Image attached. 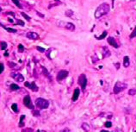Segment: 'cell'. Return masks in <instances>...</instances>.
<instances>
[{
    "instance_id": "5bb4252c",
    "label": "cell",
    "mask_w": 136,
    "mask_h": 132,
    "mask_svg": "<svg viewBox=\"0 0 136 132\" xmlns=\"http://www.w3.org/2000/svg\"><path fill=\"white\" fill-rule=\"evenodd\" d=\"M102 49H103V52H102V55H103V58H104V57H108V56L110 55V50H108L106 47H104Z\"/></svg>"
},
{
    "instance_id": "603a6c76",
    "label": "cell",
    "mask_w": 136,
    "mask_h": 132,
    "mask_svg": "<svg viewBox=\"0 0 136 132\" xmlns=\"http://www.w3.org/2000/svg\"><path fill=\"white\" fill-rule=\"evenodd\" d=\"M6 48H7V43H6L5 41H2L1 42V49L5 50V49H6Z\"/></svg>"
},
{
    "instance_id": "8d00e7d4",
    "label": "cell",
    "mask_w": 136,
    "mask_h": 132,
    "mask_svg": "<svg viewBox=\"0 0 136 132\" xmlns=\"http://www.w3.org/2000/svg\"><path fill=\"white\" fill-rule=\"evenodd\" d=\"M36 13H37V15H38V16H41V18H43V17H44V15L41 14V13H40V12H36Z\"/></svg>"
},
{
    "instance_id": "7a4b0ae2",
    "label": "cell",
    "mask_w": 136,
    "mask_h": 132,
    "mask_svg": "<svg viewBox=\"0 0 136 132\" xmlns=\"http://www.w3.org/2000/svg\"><path fill=\"white\" fill-rule=\"evenodd\" d=\"M35 104L39 109H47L49 107V101L42 98H37L35 100Z\"/></svg>"
},
{
    "instance_id": "d6a6232c",
    "label": "cell",
    "mask_w": 136,
    "mask_h": 132,
    "mask_svg": "<svg viewBox=\"0 0 136 132\" xmlns=\"http://www.w3.org/2000/svg\"><path fill=\"white\" fill-rule=\"evenodd\" d=\"M8 65H9V67H10V68H14L16 66V65L15 63H13V62H10V61L8 62Z\"/></svg>"
},
{
    "instance_id": "4fadbf2b",
    "label": "cell",
    "mask_w": 136,
    "mask_h": 132,
    "mask_svg": "<svg viewBox=\"0 0 136 132\" xmlns=\"http://www.w3.org/2000/svg\"><path fill=\"white\" fill-rule=\"evenodd\" d=\"M129 65H130V61H129L128 56H125V57L123 58V66H124L125 68H127V67H129Z\"/></svg>"
},
{
    "instance_id": "b9f144b4",
    "label": "cell",
    "mask_w": 136,
    "mask_h": 132,
    "mask_svg": "<svg viewBox=\"0 0 136 132\" xmlns=\"http://www.w3.org/2000/svg\"><path fill=\"white\" fill-rule=\"evenodd\" d=\"M134 132H136V131H134Z\"/></svg>"
},
{
    "instance_id": "2e32d148",
    "label": "cell",
    "mask_w": 136,
    "mask_h": 132,
    "mask_svg": "<svg viewBox=\"0 0 136 132\" xmlns=\"http://www.w3.org/2000/svg\"><path fill=\"white\" fill-rule=\"evenodd\" d=\"M10 88L12 90V91H16V90H18L20 87H19V85H16V84H11V85H10Z\"/></svg>"
},
{
    "instance_id": "5b68a950",
    "label": "cell",
    "mask_w": 136,
    "mask_h": 132,
    "mask_svg": "<svg viewBox=\"0 0 136 132\" xmlns=\"http://www.w3.org/2000/svg\"><path fill=\"white\" fill-rule=\"evenodd\" d=\"M23 104L26 106L27 108L31 109V110H34V105L32 104V101H31L30 96L27 95L23 98Z\"/></svg>"
},
{
    "instance_id": "e575fe53",
    "label": "cell",
    "mask_w": 136,
    "mask_h": 132,
    "mask_svg": "<svg viewBox=\"0 0 136 132\" xmlns=\"http://www.w3.org/2000/svg\"><path fill=\"white\" fill-rule=\"evenodd\" d=\"M0 67H1V68H0V73H2L4 72V70H5V66H4L3 63H1V64H0Z\"/></svg>"
},
{
    "instance_id": "d590c367",
    "label": "cell",
    "mask_w": 136,
    "mask_h": 132,
    "mask_svg": "<svg viewBox=\"0 0 136 132\" xmlns=\"http://www.w3.org/2000/svg\"><path fill=\"white\" fill-rule=\"evenodd\" d=\"M60 132H71L70 129H68V128H65V129H63L62 130H60Z\"/></svg>"
},
{
    "instance_id": "f35d334b",
    "label": "cell",
    "mask_w": 136,
    "mask_h": 132,
    "mask_svg": "<svg viewBox=\"0 0 136 132\" xmlns=\"http://www.w3.org/2000/svg\"><path fill=\"white\" fill-rule=\"evenodd\" d=\"M9 22H10V23H12L13 22V20L11 19V18H9Z\"/></svg>"
},
{
    "instance_id": "ac0fdd59",
    "label": "cell",
    "mask_w": 136,
    "mask_h": 132,
    "mask_svg": "<svg viewBox=\"0 0 136 132\" xmlns=\"http://www.w3.org/2000/svg\"><path fill=\"white\" fill-rule=\"evenodd\" d=\"M108 35V32L107 31H103V32H102V34L100 35V36H98L97 39H98V40H102L103 38H105L106 37V35Z\"/></svg>"
},
{
    "instance_id": "836d02e7",
    "label": "cell",
    "mask_w": 136,
    "mask_h": 132,
    "mask_svg": "<svg viewBox=\"0 0 136 132\" xmlns=\"http://www.w3.org/2000/svg\"><path fill=\"white\" fill-rule=\"evenodd\" d=\"M36 49H37V50H38V51L41 52V53H44V52H45V49H43V48H41V47H37Z\"/></svg>"
},
{
    "instance_id": "f546056e",
    "label": "cell",
    "mask_w": 136,
    "mask_h": 132,
    "mask_svg": "<svg viewBox=\"0 0 136 132\" xmlns=\"http://www.w3.org/2000/svg\"><path fill=\"white\" fill-rule=\"evenodd\" d=\"M33 115H34L35 117H39L40 116V112L39 111H35V110H33Z\"/></svg>"
},
{
    "instance_id": "30bf717a",
    "label": "cell",
    "mask_w": 136,
    "mask_h": 132,
    "mask_svg": "<svg viewBox=\"0 0 136 132\" xmlns=\"http://www.w3.org/2000/svg\"><path fill=\"white\" fill-rule=\"evenodd\" d=\"M27 38L31 39V40H37L39 39V35L35 32H28L26 35Z\"/></svg>"
},
{
    "instance_id": "7402d4cb",
    "label": "cell",
    "mask_w": 136,
    "mask_h": 132,
    "mask_svg": "<svg viewBox=\"0 0 136 132\" xmlns=\"http://www.w3.org/2000/svg\"><path fill=\"white\" fill-rule=\"evenodd\" d=\"M134 37H136V26H135L134 29L133 30V32H132L131 35H130V38H131V39L134 38Z\"/></svg>"
},
{
    "instance_id": "cb8c5ba5",
    "label": "cell",
    "mask_w": 136,
    "mask_h": 132,
    "mask_svg": "<svg viewBox=\"0 0 136 132\" xmlns=\"http://www.w3.org/2000/svg\"><path fill=\"white\" fill-rule=\"evenodd\" d=\"M72 15H73V12L71 10H67V11L66 12V16H68V17H72Z\"/></svg>"
},
{
    "instance_id": "ffe728a7",
    "label": "cell",
    "mask_w": 136,
    "mask_h": 132,
    "mask_svg": "<svg viewBox=\"0 0 136 132\" xmlns=\"http://www.w3.org/2000/svg\"><path fill=\"white\" fill-rule=\"evenodd\" d=\"M25 118V116L24 115H22V116H21L20 117V123H19V126L20 127H22L24 125V123H23V119Z\"/></svg>"
},
{
    "instance_id": "83f0119b",
    "label": "cell",
    "mask_w": 136,
    "mask_h": 132,
    "mask_svg": "<svg viewBox=\"0 0 136 132\" xmlns=\"http://www.w3.org/2000/svg\"><path fill=\"white\" fill-rule=\"evenodd\" d=\"M42 70H43V73H44V74H45L46 76H47V77H48L49 79H51V78H50V75H49L48 72H47V69H46L45 68H42Z\"/></svg>"
},
{
    "instance_id": "8fae6325",
    "label": "cell",
    "mask_w": 136,
    "mask_h": 132,
    "mask_svg": "<svg viewBox=\"0 0 136 132\" xmlns=\"http://www.w3.org/2000/svg\"><path fill=\"white\" fill-rule=\"evenodd\" d=\"M79 94H80V90L78 88H75L74 89V92H73V95H72V100L73 102L77 101L78 98L79 97Z\"/></svg>"
},
{
    "instance_id": "8992f818",
    "label": "cell",
    "mask_w": 136,
    "mask_h": 132,
    "mask_svg": "<svg viewBox=\"0 0 136 132\" xmlns=\"http://www.w3.org/2000/svg\"><path fill=\"white\" fill-rule=\"evenodd\" d=\"M68 73H69L68 71H66V70H60L57 74V81L60 82V81H62L63 79H65L68 76Z\"/></svg>"
},
{
    "instance_id": "484cf974",
    "label": "cell",
    "mask_w": 136,
    "mask_h": 132,
    "mask_svg": "<svg viewBox=\"0 0 136 132\" xmlns=\"http://www.w3.org/2000/svg\"><path fill=\"white\" fill-rule=\"evenodd\" d=\"M18 51H19L20 53H22V52L24 51V47L22 45V44H19V45H18Z\"/></svg>"
},
{
    "instance_id": "9a60e30c",
    "label": "cell",
    "mask_w": 136,
    "mask_h": 132,
    "mask_svg": "<svg viewBox=\"0 0 136 132\" xmlns=\"http://www.w3.org/2000/svg\"><path fill=\"white\" fill-rule=\"evenodd\" d=\"M82 129H83V130H85V132H89L90 129H91V127H90V125L88 124V123H84L82 124Z\"/></svg>"
},
{
    "instance_id": "3957f363",
    "label": "cell",
    "mask_w": 136,
    "mask_h": 132,
    "mask_svg": "<svg viewBox=\"0 0 136 132\" xmlns=\"http://www.w3.org/2000/svg\"><path fill=\"white\" fill-rule=\"evenodd\" d=\"M127 84L121 82V81H117L114 86V93L117 94V93H121V92L124 91V90L127 88Z\"/></svg>"
},
{
    "instance_id": "52a82bcc",
    "label": "cell",
    "mask_w": 136,
    "mask_h": 132,
    "mask_svg": "<svg viewBox=\"0 0 136 132\" xmlns=\"http://www.w3.org/2000/svg\"><path fill=\"white\" fill-rule=\"evenodd\" d=\"M10 76H11V78H13L15 80L17 81V82H22V81L24 80V77L22 76L20 73H16V72L11 73H10Z\"/></svg>"
},
{
    "instance_id": "f1b7e54d",
    "label": "cell",
    "mask_w": 136,
    "mask_h": 132,
    "mask_svg": "<svg viewBox=\"0 0 136 132\" xmlns=\"http://www.w3.org/2000/svg\"><path fill=\"white\" fill-rule=\"evenodd\" d=\"M98 60H99V59H98L97 56L95 54V55H94L93 57H92V62H93V63H96V62H97Z\"/></svg>"
},
{
    "instance_id": "74e56055",
    "label": "cell",
    "mask_w": 136,
    "mask_h": 132,
    "mask_svg": "<svg viewBox=\"0 0 136 132\" xmlns=\"http://www.w3.org/2000/svg\"><path fill=\"white\" fill-rule=\"evenodd\" d=\"M100 132H110V131H108V130H105V129H102V130H101Z\"/></svg>"
},
{
    "instance_id": "ab89813d",
    "label": "cell",
    "mask_w": 136,
    "mask_h": 132,
    "mask_svg": "<svg viewBox=\"0 0 136 132\" xmlns=\"http://www.w3.org/2000/svg\"><path fill=\"white\" fill-rule=\"evenodd\" d=\"M8 54H9L8 53H5V56H8Z\"/></svg>"
},
{
    "instance_id": "e0dca14e",
    "label": "cell",
    "mask_w": 136,
    "mask_h": 132,
    "mask_svg": "<svg viewBox=\"0 0 136 132\" xmlns=\"http://www.w3.org/2000/svg\"><path fill=\"white\" fill-rule=\"evenodd\" d=\"M11 109H12V111H13L14 112H18V106H17V104H16V103H14V104H12V105H11Z\"/></svg>"
},
{
    "instance_id": "7c38bea8",
    "label": "cell",
    "mask_w": 136,
    "mask_h": 132,
    "mask_svg": "<svg viewBox=\"0 0 136 132\" xmlns=\"http://www.w3.org/2000/svg\"><path fill=\"white\" fill-rule=\"evenodd\" d=\"M64 28H66V29L68 30H71V31H74L75 30V26L74 24H72V23H66V22H64Z\"/></svg>"
},
{
    "instance_id": "277c9868",
    "label": "cell",
    "mask_w": 136,
    "mask_h": 132,
    "mask_svg": "<svg viewBox=\"0 0 136 132\" xmlns=\"http://www.w3.org/2000/svg\"><path fill=\"white\" fill-rule=\"evenodd\" d=\"M78 83L81 86V88H82V91L85 92V87H86V85H87V78H86V76H85V74L82 73V74L79 75L78 79Z\"/></svg>"
},
{
    "instance_id": "d6986e66",
    "label": "cell",
    "mask_w": 136,
    "mask_h": 132,
    "mask_svg": "<svg viewBox=\"0 0 136 132\" xmlns=\"http://www.w3.org/2000/svg\"><path fill=\"white\" fill-rule=\"evenodd\" d=\"M12 2H13V4L16 6H17L18 8H22V5H21V4H20V2H19V0H11Z\"/></svg>"
},
{
    "instance_id": "60d3db41",
    "label": "cell",
    "mask_w": 136,
    "mask_h": 132,
    "mask_svg": "<svg viewBox=\"0 0 136 132\" xmlns=\"http://www.w3.org/2000/svg\"><path fill=\"white\" fill-rule=\"evenodd\" d=\"M40 132H47V131H45V130H42V131H40Z\"/></svg>"
},
{
    "instance_id": "d4e9b609",
    "label": "cell",
    "mask_w": 136,
    "mask_h": 132,
    "mask_svg": "<svg viewBox=\"0 0 136 132\" xmlns=\"http://www.w3.org/2000/svg\"><path fill=\"white\" fill-rule=\"evenodd\" d=\"M21 15H22V16H23V17H24L27 21H30V17H29V16L26 13H24V12H22V13H21Z\"/></svg>"
},
{
    "instance_id": "4dcf8cb0",
    "label": "cell",
    "mask_w": 136,
    "mask_h": 132,
    "mask_svg": "<svg viewBox=\"0 0 136 132\" xmlns=\"http://www.w3.org/2000/svg\"><path fill=\"white\" fill-rule=\"evenodd\" d=\"M16 24H19V25H21V26H24V25H25V24H24V23L22 22V20H19V19H17V20H16Z\"/></svg>"
},
{
    "instance_id": "6da1fadb",
    "label": "cell",
    "mask_w": 136,
    "mask_h": 132,
    "mask_svg": "<svg viewBox=\"0 0 136 132\" xmlns=\"http://www.w3.org/2000/svg\"><path fill=\"white\" fill-rule=\"evenodd\" d=\"M110 11V5L106 3H102V5H100L97 8L95 11V17L96 18H100L102 16L108 14Z\"/></svg>"
},
{
    "instance_id": "9c48e42d",
    "label": "cell",
    "mask_w": 136,
    "mask_h": 132,
    "mask_svg": "<svg viewBox=\"0 0 136 132\" xmlns=\"http://www.w3.org/2000/svg\"><path fill=\"white\" fill-rule=\"evenodd\" d=\"M108 43L110 44V45H111V46H113L114 48H116V49H118L119 48V45L117 44V42H116V39L114 38V37H111V36H110L108 38Z\"/></svg>"
},
{
    "instance_id": "ba28073f",
    "label": "cell",
    "mask_w": 136,
    "mask_h": 132,
    "mask_svg": "<svg viewBox=\"0 0 136 132\" xmlns=\"http://www.w3.org/2000/svg\"><path fill=\"white\" fill-rule=\"evenodd\" d=\"M24 85H25V86H27L28 88H29V89L32 90V91H34V92H37V91H38V87H37V85H35V82L29 83V82H28V81H26V82L24 83Z\"/></svg>"
},
{
    "instance_id": "44dd1931",
    "label": "cell",
    "mask_w": 136,
    "mask_h": 132,
    "mask_svg": "<svg viewBox=\"0 0 136 132\" xmlns=\"http://www.w3.org/2000/svg\"><path fill=\"white\" fill-rule=\"evenodd\" d=\"M4 29H6L7 31H9L10 33H16V29H11V28H6V27H4Z\"/></svg>"
},
{
    "instance_id": "4316f807",
    "label": "cell",
    "mask_w": 136,
    "mask_h": 132,
    "mask_svg": "<svg viewBox=\"0 0 136 132\" xmlns=\"http://www.w3.org/2000/svg\"><path fill=\"white\" fill-rule=\"evenodd\" d=\"M129 95H135L136 94V89H130L128 91Z\"/></svg>"
},
{
    "instance_id": "1f68e13d",
    "label": "cell",
    "mask_w": 136,
    "mask_h": 132,
    "mask_svg": "<svg viewBox=\"0 0 136 132\" xmlns=\"http://www.w3.org/2000/svg\"><path fill=\"white\" fill-rule=\"evenodd\" d=\"M105 126L107 127V128H110V127L112 126V123L110 122V121H108V122L105 123Z\"/></svg>"
}]
</instances>
